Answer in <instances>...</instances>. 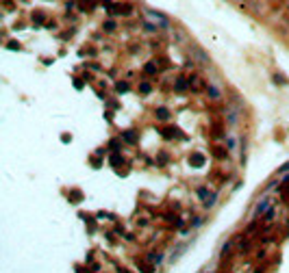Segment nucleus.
<instances>
[{
    "label": "nucleus",
    "mask_w": 289,
    "mask_h": 273,
    "mask_svg": "<svg viewBox=\"0 0 289 273\" xmlns=\"http://www.w3.org/2000/svg\"><path fill=\"white\" fill-rule=\"evenodd\" d=\"M191 160H194V165H196V167H200V165H202V160H204V156H202V154H194V158H191Z\"/></svg>",
    "instance_id": "nucleus-1"
},
{
    "label": "nucleus",
    "mask_w": 289,
    "mask_h": 273,
    "mask_svg": "<svg viewBox=\"0 0 289 273\" xmlns=\"http://www.w3.org/2000/svg\"><path fill=\"white\" fill-rule=\"evenodd\" d=\"M124 139L131 141V143H135V141H137V135H135V132H124Z\"/></svg>",
    "instance_id": "nucleus-2"
},
{
    "label": "nucleus",
    "mask_w": 289,
    "mask_h": 273,
    "mask_svg": "<svg viewBox=\"0 0 289 273\" xmlns=\"http://www.w3.org/2000/svg\"><path fill=\"white\" fill-rule=\"evenodd\" d=\"M157 115H159L161 119H167V117H170V113H167L165 109H159V113H157Z\"/></svg>",
    "instance_id": "nucleus-3"
},
{
    "label": "nucleus",
    "mask_w": 289,
    "mask_h": 273,
    "mask_svg": "<svg viewBox=\"0 0 289 273\" xmlns=\"http://www.w3.org/2000/svg\"><path fill=\"white\" fill-rule=\"evenodd\" d=\"M72 200L78 202V200H81V193H78V191H74V193H72Z\"/></svg>",
    "instance_id": "nucleus-4"
},
{
    "label": "nucleus",
    "mask_w": 289,
    "mask_h": 273,
    "mask_svg": "<svg viewBox=\"0 0 289 273\" xmlns=\"http://www.w3.org/2000/svg\"><path fill=\"white\" fill-rule=\"evenodd\" d=\"M126 89H128V85H124V83H120V85H117V91H126Z\"/></svg>",
    "instance_id": "nucleus-5"
},
{
    "label": "nucleus",
    "mask_w": 289,
    "mask_h": 273,
    "mask_svg": "<svg viewBox=\"0 0 289 273\" xmlns=\"http://www.w3.org/2000/svg\"><path fill=\"white\" fill-rule=\"evenodd\" d=\"M111 160H113V165H120V160H122V158H120V156H117V154H115V156H113V158H111Z\"/></svg>",
    "instance_id": "nucleus-6"
},
{
    "label": "nucleus",
    "mask_w": 289,
    "mask_h": 273,
    "mask_svg": "<svg viewBox=\"0 0 289 273\" xmlns=\"http://www.w3.org/2000/svg\"><path fill=\"white\" fill-rule=\"evenodd\" d=\"M146 72L148 74H154V65H146Z\"/></svg>",
    "instance_id": "nucleus-7"
},
{
    "label": "nucleus",
    "mask_w": 289,
    "mask_h": 273,
    "mask_svg": "<svg viewBox=\"0 0 289 273\" xmlns=\"http://www.w3.org/2000/svg\"><path fill=\"white\" fill-rule=\"evenodd\" d=\"M176 87H178V89H185V80H183V78H181V80H178V83H176Z\"/></svg>",
    "instance_id": "nucleus-8"
}]
</instances>
